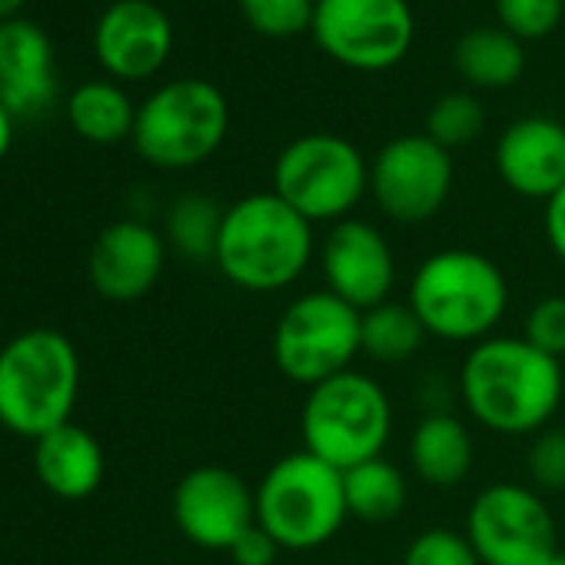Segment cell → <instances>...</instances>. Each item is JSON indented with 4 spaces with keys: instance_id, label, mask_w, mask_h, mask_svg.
Here are the masks:
<instances>
[{
    "instance_id": "obj_26",
    "label": "cell",
    "mask_w": 565,
    "mask_h": 565,
    "mask_svg": "<svg viewBox=\"0 0 565 565\" xmlns=\"http://www.w3.org/2000/svg\"><path fill=\"white\" fill-rule=\"evenodd\" d=\"M482 127H486V107L479 104V97L466 90H452V94H443L429 107L423 134L452 153L459 147H469L482 134Z\"/></svg>"
},
{
    "instance_id": "obj_5",
    "label": "cell",
    "mask_w": 565,
    "mask_h": 565,
    "mask_svg": "<svg viewBox=\"0 0 565 565\" xmlns=\"http://www.w3.org/2000/svg\"><path fill=\"white\" fill-rule=\"evenodd\" d=\"M350 519L343 472L307 449L279 456L256 486V522L282 552H313Z\"/></svg>"
},
{
    "instance_id": "obj_30",
    "label": "cell",
    "mask_w": 565,
    "mask_h": 565,
    "mask_svg": "<svg viewBox=\"0 0 565 565\" xmlns=\"http://www.w3.org/2000/svg\"><path fill=\"white\" fill-rule=\"evenodd\" d=\"M525 476L535 492H565V426H545L532 436Z\"/></svg>"
},
{
    "instance_id": "obj_4",
    "label": "cell",
    "mask_w": 565,
    "mask_h": 565,
    "mask_svg": "<svg viewBox=\"0 0 565 565\" xmlns=\"http://www.w3.org/2000/svg\"><path fill=\"white\" fill-rule=\"evenodd\" d=\"M81 360L57 330H28L0 350V426L38 443L71 423Z\"/></svg>"
},
{
    "instance_id": "obj_14",
    "label": "cell",
    "mask_w": 565,
    "mask_h": 565,
    "mask_svg": "<svg viewBox=\"0 0 565 565\" xmlns=\"http://www.w3.org/2000/svg\"><path fill=\"white\" fill-rule=\"evenodd\" d=\"M327 290L366 313L390 300L396 287V259L386 236L366 220H340L330 226L320 253Z\"/></svg>"
},
{
    "instance_id": "obj_23",
    "label": "cell",
    "mask_w": 565,
    "mask_h": 565,
    "mask_svg": "<svg viewBox=\"0 0 565 565\" xmlns=\"http://www.w3.org/2000/svg\"><path fill=\"white\" fill-rule=\"evenodd\" d=\"M71 127L90 143H117L134 137L137 110L117 84L90 81L71 94Z\"/></svg>"
},
{
    "instance_id": "obj_7",
    "label": "cell",
    "mask_w": 565,
    "mask_h": 565,
    "mask_svg": "<svg viewBox=\"0 0 565 565\" xmlns=\"http://www.w3.org/2000/svg\"><path fill=\"white\" fill-rule=\"evenodd\" d=\"M226 130L230 107L213 84L173 81L140 104L134 120V147L160 170H190L223 147Z\"/></svg>"
},
{
    "instance_id": "obj_25",
    "label": "cell",
    "mask_w": 565,
    "mask_h": 565,
    "mask_svg": "<svg viewBox=\"0 0 565 565\" xmlns=\"http://www.w3.org/2000/svg\"><path fill=\"white\" fill-rule=\"evenodd\" d=\"M223 213L226 210H220L216 200L203 193H183L167 213V243L186 259H196V263L213 259Z\"/></svg>"
},
{
    "instance_id": "obj_8",
    "label": "cell",
    "mask_w": 565,
    "mask_h": 565,
    "mask_svg": "<svg viewBox=\"0 0 565 565\" xmlns=\"http://www.w3.org/2000/svg\"><path fill=\"white\" fill-rule=\"evenodd\" d=\"M370 190V163L337 134H303L279 150L273 193L310 223H340Z\"/></svg>"
},
{
    "instance_id": "obj_15",
    "label": "cell",
    "mask_w": 565,
    "mask_h": 565,
    "mask_svg": "<svg viewBox=\"0 0 565 565\" xmlns=\"http://www.w3.org/2000/svg\"><path fill=\"white\" fill-rule=\"evenodd\" d=\"M167 243L143 220L110 223L90 246L87 273L94 290L110 303L143 300L163 276Z\"/></svg>"
},
{
    "instance_id": "obj_36",
    "label": "cell",
    "mask_w": 565,
    "mask_h": 565,
    "mask_svg": "<svg viewBox=\"0 0 565 565\" xmlns=\"http://www.w3.org/2000/svg\"><path fill=\"white\" fill-rule=\"evenodd\" d=\"M542 565H565V548H558L555 555H548V558H545Z\"/></svg>"
},
{
    "instance_id": "obj_11",
    "label": "cell",
    "mask_w": 565,
    "mask_h": 565,
    "mask_svg": "<svg viewBox=\"0 0 565 565\" xmlns=\"http://www.w3.org/2000/svg\"><path fill=\"white\" fill-rule=\"evenodd\" d=\"M466 535L482 565H542L562 548L548 505L519 482L486 486L466 512Z\"/></svg>"
},
{
    "instance_id": "obj_9",
    "label": "cell",
    "mask_w": 565,
    "mask_h": 565,
    "mask_svg": "<svg viewBox=\"0 0 565 565\" xmlns=\"http://www.w3.org/2000/svg\"><path fill=\"white\" fill-rule=\"evenodd\" d=\"M360 320L363 313L330 290L297 297L273 330L276 370L307 390L347 373L360 356Z\"/></svg>"
},
{
    "instance_id": "obj_28",
    "label": "cell",
    "mask_w": 565,
    "mask_h": 565,
    "mask_svg": "<svg viewBox=\"0 0 565 565\" xmlns=\"http://www.w3.org/2000/svg\"><path fill=\"white\" fill-rule=\"evenodd\" d=\"M565 14V0H495L499 28L515 41L548 38Z\"/></svg>"
},
{
    "instance_id": "obj_34",
    "label": "cell",
    "mask_w": 565,
    "mask_h": 565,
    "mask_svg": "<svg viewBox=\"0 0 565 565\" xmlns=\"http://www.w3.org/2000/svg\"><path fill=\"white\" fill-rule=\"evenodd\" d=\"M11 140H14V114L4 107V100H0V160L8 157Z\"/></svg>"
},
{
    "instance_id": "obj_24",
    "label": "cell",
    "mask_w": 565,
    "mask_h": 565,
    "mask_svg": "<svg viewBox=\"0 0 565 565\" xmlns=\"http://www.w3.org/2000/svg\"><path fill=\"white\" fill-rule=\"evenodd\" d=\"M426 327L413 313L409 303H380L363 313L360 320V353H366L376 363H406L413 360L426 343Z\"/></svg>"
},
{
    "instance_id": "obj_38",
    "label": "cell",
    "mask_w": 565,
    "mask_h": 565,
    "mask_svg": "<svg viewBox=\"0 0 565 565\" xmlns=\"http://www.w3.org/2000/svg\"><path fill=\"white\" fill-rule=\"evenodd\" d=\"M562 539H565V522H562Z\"/></svg>"
},
{
    "instance_id": "obj_3",
    "label": "cell",
    "mask_w": 565,
    "mask_h": 565,
    "mask_svg": "<svg viewBox=\"0 0 565 565\" xmlns=\"http://www.w3.org/2000/svg\"><path fill=\"white\" fill-rule=\"evenodd\" d=\"M406 303L429 337L476 347L502 323L509 282L505 273L476 249H439L416 266Z\"/></svg>"
},
{
    "instance_id": "obj_19",
    "label": "cell",
    "mask_w": 565,
    "mask_h": 565,
    "mask_svg": "<svg viewBox=\"0 0 565 565\" xmlns=\"http://www.w3.org/2000/svg\"><path fill=\"white\" fill-rule=\"evenodd\" d=\"M104 449L74 419L34 443V472L57 499H87L104 482Z\"/></svg>"
},
{
    "instance_id": "obj_10",
    "label": "cell",
    "mask_w": 565,
    "mask_h": 565,
    "mask_svg": "<svg viewBox=\"0 0 565 565\" xmlns=\"http://www.w3.org/2000/svg\"><path fill=\"white\" fill-rule=\"evenodd\" d=\"M310 34L337 64L376 74L409 54L416 21L409 0H317Z\"/></svg>"
},
{
    "instance_id": "obj_12",
    "label": "cell",
    "mask_w": 565,
    "mask_h": 565,
    "mask_svg": "<svg viewBox=\"0 0 565 565\" xmlns=\"http://www.w3.org/2000/svg\"><path fill=\"white\" fill-rule=\"evenodd\" d=\"M452 190V153L426 134L390 140L370 163V193L376 206L403 226L433 220Z\"/></svg>"
},
{
    "instance_id": "obj_17",
    "label": "cell",
    "mask_w": 565,
    "mask_h": 565,
    "mask_svg": "<svg viewBox=\"0 0 565 565\" xmlns=\"http://www.w3.org/2000/svg\"><path fill=\"white\" fill-rule=\"evenodd\" d=\"M499 180L525 196L548 203L565 186V127L552 117H522L495 143Z\"/></svg>"
},
{
    "instance_id": "obj_31",
    "label": "cell",
    "mask_w": 565,
    "mask_h": 565,
    "mask_svg": "<svg viewBox=\"0 0 565 565\" xmlns=\"http://www.w3.org/2000/svg\"><path fill=\"white\" fill-rule=\"evenodd\" d=\"M522 340L562 363V356H565V297H542L525 313Z\"/></svg>"
},
{
    "instance_id": "obj_27",
    "label": "cell",
    "mask_w": 565,
    "mask_h": 565,
    "mask_svg": "<svg viewBox=\"0 0 565 565\" xmlns=\"http://www.w3.org/2000/svg\"><path fill=\"white\" fill-rule=\"evenodd\" d=\"M243 21L263 38H297L313 28L317 0H236Z\"/></svg>"
},
{
    "instance_id": "obj_13",
    "label": "cell",
    "mask_w": 565,
    "mask_h": 565,
    "mask_svg": "<svg viewBox=\"0 0 565 565\" xmlns=\"http://www.w3.org/2000/svg\"><path fill=\"white\" fill-rule=\"evenodd\" d=\"M173 522L186 542L230 552L256 525V489L226 466H196L173 489Z\"/></svg>"
},
{
    "instance_id": "obj_35",
    "label": "cell",
    "mask_w": 565,
    "mask_h": 565,
    "mask_svg": "<svg viewBox=\"0 0 565 565\" xmlns=\"http://www.w3.org/2000/svg\"><path fill=\"white\" fill-rule=\"evenodd\" d=\"M24 8V0H0V21H11V14H18Z\"/></svg>"
},
{
    "instance_id": "obj_20",
    "label": "cell",
    "mask_w": 565,
    "mask_h": 565,
    "mask_svg": "<svg viewBox=\"0 0 565 565\" xmlns=\"http://www.w3.org/2000/svg\"><path fill=\"white\" fill-rule=\"evenodd\" d=\"M472 436L452 413H429L409 436V466L433 489L459 486L472 469Z\"/></svg>"
},
{
    "instance_id": "obj_22",
    "label": "cell",
    "mask_w": 565,
    "mask_h": 565,
    "mask_svg": "<svg viewBox=\"0 0 565 565\" xmlns=\"http://www.w3.org/2000/svg\"><path fill=\"white\" fill-rule=\"evenodd\" d=\"M343 489H347L350 519L373 522V525L396 519L403 512V505H406V495H409L406 476L399 472V466H393L383 456L347 469L343 472Z\"/></svg>"
},
{
    "instance_id": "obj_18",
    "label": "cell",
    "mask_w": 565,
    "mask_h": 565,
    "mask_svg": "<svg viewBox=\"0 0 565 565\" xmlns=\"http://www.w3.org/2000/svg\"><path fill=\"white\" fill-rule=\"evenodd\" d=\"M57 97L54 51L31 21H0V100L18 117L44 114Z\"/></svg>"
},
{
    "instance_id": "obj_6",
    "label": "cell",
    "mask_w": 565,
    "mask_h": 565,
    "mask_svg": "<svg viewBox=\"0 0 565 565\" xmlns=\"http://www.w3.org/2000/svg\"><path fill=\"white\" fill-rule=\"evenodd\" d=\"M300 429L310 456L347 472L383 456L393 433V406L373 376L347 370L307 390Z\"/></svg>"
},
{
    "instance_id": "obj_29",
    "label": "cell",
    "mask_w": 565,
    "mask_h": 565,
    "mask_svg": "<svg viewBox=\"0 0 565 565\" xmlns=\"http://www.w3.org/2000/svg\"><path fill=\"white\" fill-rule=\"evenodd\" d=\"M403 565H482L469 535L449 525L423 529L403 552Z\"/></svg>"
},
{
    "instance_id": "obj_37",
    "label": "cell",
    "mask_w": 565,
    "mask_h": 565,
    "mask_svg": "<svg viewBox=\"0 0 565 565\" xmlns=\"http://www.w3.org/2000/svg\"><path fill=\"white\" fill-rule=\"evenodd\" d=\"M353 565H376V562H353Z\"/></svg>"
},
{
    "instance_id": "obj_1",
    "label": "cell",
    "mask_w": 565,
    "mask_h": 565,
    "mask_svg": "<svg viewBox=\"0 0 565 565\" xmlns=\"http://www.w3.org/2000/svg\"><path fill=\"white\" fill-rule=\"evenodd\" d=\"M459 396L482 429L499 436H535L562 406V363L522 337H489L466 353Z\"/></svg>"
},
{
    "instance_id": "obj_33",
    "label": "cell",
    "mask_w": 565,
    "mask_h": 565,
    "mask_svg": "<svg viewBox=\"0 0 565 565\" xmlns=\"http://www.w3.org/2000/svg\"><path fill=\"white\" fill-rule=\"evenodd\" d=\"M545 239L552 253L565 263V186L545 203Z\"/></svg>"
},
{
    "instance_id": "obj_16",
    "label": "cell",
    "mask_w": 565,
    "mask_h": 565,
    "mask_svg": "<svg viewBox=\"0 0 565 565\" xmlns=\"http://www.w3.org/2000/svg\"><path fill=\"white\" fill-rule=\"evenodd\" d=\"M94 47L107 74L120 81H147L167 64L173 28L150 0H117L97 21Z\"/></svg>"
},
{
    "instance_id": "obj_21",
    "label": "cell",
    "mask_w": 565,
    "mask_h": 565,
    "mask_svg": "<svg viewBox=\"0 0 565 565\" xmlns=\"http://www.w3.org/2000/svg\"><path fill=\"white\" fill-rule=\"evenodd\" d=\"M452 64L459 77L476 90L512 87L525 71L522 41L502 28H472L452 47Z\"/></svg>"
},
{
    "instance_id": "obj_2",
    "label": "cell",
    "mask_w": 565,
    "mask_h": 565,
    "mask_svg": "<svg viewBox=\"0 0 565 565\" xmlns=\"http://www.w3.org/2000/svg\"><path fill=\"white\" fill-rule=\"evenodd\" d=\"M310 259L313 223L273 190L226 206L213 263L233 287L246 294L287 290L307 273Z\"/></svg>"
},
{
    "instance_id": "obj_32",
    "label": "cell",
    "mask_w": 565,
    "mask_h": 565,
    "mask_svg": "<svg viewBox=\"0 0 565 565\" xmlns=\"http://www.w3.org/2000/svg\"><path fill=\"white\" fill-rule=\"evenodd\" d=\"M279 545L269 539V532L256 522V525H249L236 542H233V548L226 552L230 558H233V565H276V558H279Z\"/></svg>"
}]
</instances>
